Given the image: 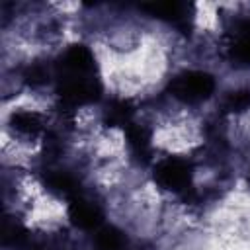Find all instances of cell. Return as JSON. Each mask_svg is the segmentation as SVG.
<instances>
[{"label":"cell","instance_id":"1","mask_svg":"<svg viewBox=\"0 0 250 250\" xmlns=\"http://www.w3.org/2000/svg\"><path fill=\"white\" fill-rule=\"evenodd\" d=\"M170 94L184 104H197L207 100L215 90V80L211 74L201 70H186L174 76L168 84Z\"/></svg>","mask_w":250,"mask_h":250},{"label":"cell","instance_id":"2","mask_svg":"<svg viewBox=\"0 0 250 250\" xmlns=\"http://www.w3.org/2000/svg\"><path fill=\"white\" fill-rule=\"evenodd\" d=\"M154 180L164 189L186 195L191 189V166L184 158L168 156L154 166Z\"/></svg>","mask_w":250,"mask_h":250},{"label":"cell","instance_id":"3","mask_svg":"<svg viewBox=\"0 0 250 250\" xmlns=\"http://www.w3.org/2000/svg\"><path fill=\"white\" fill-rule=\"evenodd\" d=\"M61 78H92L94 72V55L84 45L68 47L59 61Z\"/></svg>","mask_w":250,"mask_h":250},{"label":"cell","instance_id":"4","mask_svg":"<svg viewBox=\"0 0 250 250\" xmlns=\"http://www.w3.org/2000/svg\"><path fill=\"white\" fill-rule=\"evenodd\" d=\"M68 217L70 221L78 227V229H96L102 223V211L96 203L84 199V197H74L70 199V207H68Z\"/></svg>","mask_w":250,"mask_h":250},{"label":"cell","instance_id":"5","mask_svg":"<svg viewBox=\"0 0 250 250\" xmlns=\"http://www.w3.org/2000/svg\"><path fill=\"white\" fill-rule=\"evenodd\" d=\"M145 12H148L152 18L166 20L172 23H182L188 20V6L180 2H152L141 6Z\"/></svg>","mask_w":250,"mask_h":250},{"label":"cell","instance_id":"6","mask_svg":"<svg viewBox=\"0 0 250 250\" xmlns=\"http://www.w3.org/2000/svg\"><path fill=\"white\" fill-rule=\"evenodd\" d=\"M127 139H129V146H131L133 156L141 162H146L150 158V133L143 125L129 123L127 125Z\"/></svg>","mask_w":250,"mask_h":250},{"label":"cell","instance_id":"7","mask_svg":"<svg viewBox=\"0 0 250 250\" xmlns=\"http://www.w3.org/2000/svg\"><path fill=\"white\" fill-rule=\"evenodd\" d=\"M45 184L51 191L59 193V195H64L68 199H74L78 197V182L74 176H70L68 172H62V170H53L45 176Z\"/></svg>","mask_w":250,"mask_h":250},{"label":"cell","instance_id":"8","mask_svg":"<svg viewBox=\"0 0 250 250\" xmlns=\"http://www.w3.org/2000/svg\"><path fill=\"white\" fill-rule=\"evenodd\" d=\"M229 57L236 66H250V23L242 25L229 49Z\"/></svg>","mask_w":250,"mask_h":250},{"label":"cell","instance_id":"9","mask_svg":"<svg viewBox=\"0 0 250 250\" xmlns=\"http://www.w3.org/2000/svg\"><path fill=\"white\" fill-rule=\"evenodd\" d=\"M10 123L21 135H37L43 129V119L35 111H16Z\"/></svg>","mask_w":250,"mask_h":250},{"label":"cell","instance_id":"10","mask_svg":"<svg viewBox=\"0 0 250 250\" xmlns=\"http://www.w3.org/2000/svg\"><path fill=\"white\" fill-rule=\"evenodd\" d=\"M131 115H133V109H131V104L125 102V100H113L107 104L105 111H104V119L107 125H129L131 123Z\"/></svg>","mask_w":250,"mask_h":250},{"label":"cell","instance_id":"11","mask_svg":"<svg viewBox=\"0 0 250 250\" xmlns=\"http://www.w3.org/2000/svg\"><path fill=\"white\" fill-rule=\"evenodd\" d=\"M225 111L229 113H240L244 109L250 107V90H236V92H230L227 98H225V104H223Z\"/></svg>","mask_w":250,"mask_h":250},{"label":"cell","instance_id":"12","mask_svg":"<svg viewBox=\"0 0 250 250\" xmlns=\"http://www.w3.org/2000/svg\"><path fill=\"white\" fill-rule=\"evenodd\" d=\"M96 242H98V246H100L102 250H117V248H121V244H123V236H121V232H119L117 229L105 227V229H102V230L98 232Z\"/></svg>","mask_w":250,"mask_h":250},{"label":"cell","instance_id":"13","mask_svg":"<svg viewBox=\"0 0 250 250\" xmlns=\"http://www.w3.org/2000/svg\"><path fill=\"white\" fill-rule=\"evenodd\" d=\"M47 76H49V72H47L45 66H41V64H33V66H29L27 72H25V80H27L29 84H43V82L47 80Z\"/></svg>","mask_w":250,"mask_h":250}]
</instances>
